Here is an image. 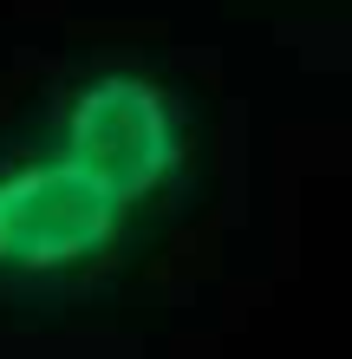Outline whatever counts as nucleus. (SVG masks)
<instances>
[{"instance_id": "obj_1", "label": "nucleus", "mask_w": 352, "mask_h": 359, "mask_svg": "<svg viewBox=\"0 0 352 359\" xmlns=\"http://www.w3.org/2000/svg\"><path fill=\"white\" fill-rule=\"evenodd\" d=\"M202 183V118L150 59H85L0 131V307L131 274Z\"/></svg>"}]
</instances>
